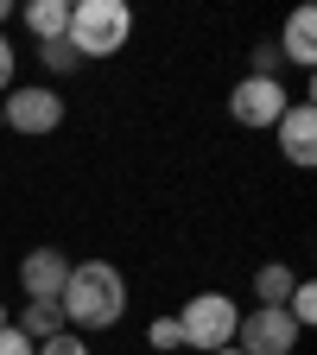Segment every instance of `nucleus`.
Masks as SVG:
<instances>
[{"label":"nucleus","mask_w":317,"mask_h":355,"mask_svg":"<svg viewBox=\"0 0 317 355\" xmlns=\"http://www.w3.org/2000/svg\"><path fill=\"white\" fill-rule=\"evenodd\" d=\"M58 311H64V330L76 336H96V330H114L127 318V279L114 260H70V279L58 292Z\"/></svg>","instance_id":"obj_1"},{"label":"nucleus","mask_w":317,"mask_h":355,"mask_svg":"<svg viewBox=\"0 0 317 355\" xmlns=\"http://www.w3.org/2000/svg\"><path fill=\"white\" fill-rule=\"evenodd\" d=\"M133 38V7L127 0H70V26L64 44L76 58H114Z\"/></svg>","instance_id":"obj_2"},{"label":"nucleus","mask_w":317,"mask_h":355,"mask_svg":"<svg viewBox=\"0 0 317 355\" xmlns=\"http://www.w3.org/2000/svg\"><path fill=\"white\" fill-rule=\"evenodd\" d=\"M235 324H241V304L229 292H197L191 304H178V343L197 349V355H216L235 343Z\"/></svg>","instance_id":"obj_3"},{"label":"nucleus","mask_w":317,"mask_h":355,"mask_svg":"<svg viewBox=\"0 0 317 355\" xmlns=\"http://www.w3.org/2000/svg\"><path fill=\"white\" fill-rule=\"evenodd\" d=\"M0 121L13 133H58L64 127V96L44 83H13L7 96H0Z\"/></svg>","instance_id":"obj_4"},{"label":"nucleus","mask_w":317,"mask_h":355,"mask_svg":"<svg viewBox=\"0 0 317 355\" xmlns=\"http://www.w3.org/2000/svg\"><path fill=\"white\" fill-rule=\"evenodd\" d=\"M235 349L241 355H292L298 349V324L286 318V304H254L235 324Z\"/></svg>","instance_id":"obj_5"},{"label":"nucleus","mask_w":317,"mask_h":355,"mask_svg":"<svg viewBox=\"0 0 317 355\" xmlns=\"http://www.w3.org/2000/svg\"><path fill=\"white\" fill-rule=\"evenodd\" d=\"M286 108H292V96H286L280 76H241V83L229 89V114H235V127H280Z\"/></svg>","instance_id":"obj_6"},{"label":"nucleus","mask_w":317,"mask_h":355,"mask_svg":"<svg viewBox=\"0 0 317 355\" xmlns=\"http://www.w3.org/2000/svg\"><path fill=\"white\" fill-rule=\"evenodd\" d=\"M64 279H70V254H64V248H32V254L19 260V286H26V304H58Z\"/></svg>","instance_id":"obj_7"},{"label":"nucleus","mask_w":317,"mask_h":355,"mask_svg":"<svg viewBox=\"0 0 317 355\" xmlns=\"http://www.w3.org/2000/svg\"><path fill=\"white\" fill-rule=\"evenodd\" d=\"M280 153H286L298 171L317 159V108H311V102H292V108L280 114Z\"/></svg>","instance_id":"obj_8"},{"label":"nucleus","mask_w":317,"mask_h":355,"mask_svg":"<svg viewBox=\"0 0 317 355\" xmlns=\"http://www.w3.org/2000/svg\"><path fill=\"white\" fill-rule=\"evenodd\" d=\"M273 44H280V58H286V64L311 70V64H317V13H311V7H292Z\"/></svg>","instance_id":"obj_9"},{"label":"nucleus","mask_w":317,"mask_h":355,"mask_svg":"<svg viewBox=\"0 0 317 355\" xmlns=\"http://www.w3.org/2000/svg\"><path fill=\"white\" fill-rule=\"evenodd\" d=\"M26 26H32L38 44L64 38V26H70V0H32V7H26Z\"/></svg>","instance_id":"obj_10"},{"label":"nucleus","mask_w":317,"mask_h":355,"mask_svg":"<svg viewBox=\"0 0 317 355\" xmlns=\"http://www.w3.org/2000/svg\"><path fill=\"white\" fill-rule=\"evenodd\" d=\"M13 330H19L26 343H51V336L64 330V311H58V304H26L19 318H13Z\"/></svg>","instance_id":"obj_11"},{"label":"nucleus","mask_w":317,"mask_h":355,"mask_svg":"<svg viewBox=\"0 0 317 355\" xmlns=\"http://www.w3.org/2000/svg\"><path fill=\"white\" fill-rule=\"evenodd\" d=\"M292 286H298V279H292V266H280V260L254 273V298H260V304H286V298H292Z\"/></svg>","instance_id":"obj_12"},{"label":"nucleus","mask_w":317,"mask_h":355,"mask_svg":"<svg viewBox=\"0 0 317 355\" xmlns=\"http://www.w3.org/2000/svg\"><path fill=\"white\" fill-rule=\"evenodd\" d=\"M286 318H292L298 330H311V324H317V286H311V279H298V286H292V298H286Z\"/></svg>","instance_id":"obj_13"},{"label":"nucleus","mask_w":317,"mask_h":355,"mask_svg":"<svg viewBox=\"0 0 317 355\" xmlns=\"http://www.w3.org/2000/svg\"><path fill=\"white\" fill-rule=\"evenodd\" d=\"M38 64H44V70H58V76H70V70H76L83 58L70 51V44H64V38H51V44H38Z\"/></svg>","instance_id":"obj_14"},{"label":"nucleus","mask_w":317,"mask_h":355,"mask_svg":"<svg viewBox=\"0 0 317 355\" xmlns=\"http://www.w3.org/2000/svg\"><path fill=\"white\" fill-rule=\"evenodd\" d=\"M146 343H153L159 355H171V349H185V343H178V318H153V330H146Z\"/></svg>","instance_id":"obj_15"},{"label":"nucleus","mask_w":317,"mask_h":355,"mask_svg":"<svg viewBox=\"0 0 317 355\" xmlns=\"http://www.w3.org/2000/svg\"><path fill=\"white\" fill-rule=\"evenodd\" d=\"M38 355H89V343H83L76 330H58L51 343H38Z\"/></svg>","instance_id":"obj_16"},{"label":"nucleus","mask_w":317,"mask_h":355,"mask_svg":"<svg viewBox=\"0 0 317 355\" xmlns=\"http://www.w3.org/2000/svg\"><path fill=\"white\" fill-rule=\"evenodd\" d=\"M280 64H286V58H280V44L266 38V44H254V70H248V76H280Z\"/></svg>","instance_id":"obj_17"},{"label":"nucleus","mask_w":317,"mask_h":355,"mask_svg":"<svg viewBox=\"0 0 317 355\" xmlns=\"http://www.w3.org/2000/svg\"><path fill=\"white\" fill-rule=\"evenodd\" d=\"M13 70H19V51L7 44V32H0V96H7V89H13Z\"/></svg>","instance_id":"obj_18"},{"label":"nucleus","mask_w":317,"mask_h":355,"mask_svg":"<svg viewBox=\"0 0 317 355\" xmlns=\"http://www.w3.org/2000/svg\"><path fill=\"white\" fill-rule=\"evenodd\" d=\"M0 355H38V343H26V336L7 324V330H0Z\"/></svg>","instance_id":"obj_19"},{"label":"nucleus","mask_w":317,"mask_h":355,"mask_svg":"<svg viewBox=\"0 0 317 355\" xmlns=\"http://www.w3.org/2000/svg\"><path fill=\"white\" fill-rule=\"evenodd\" d=\"M7 19H13V0H0V26H7Z\"/></svg>","instance_id":"obj_20"},{"label":"nucleus","mask_w":317,"mask_h":355,"mask_svg":"<svg viewBox=\"0 0 317 355\" xmlns=\"http://www.w3.org/2000/svg\"><path fill=\"white\" fill-rule=\"evenodd\" d=\"M7 324H13V311H7V304H0V330H7Z\"/></svg>","instance_id":"obj_21"},{"label":"nucleus","mask_w":317,"mask_h":355,"mask_svg":"<svg viewBox=\"0 0 317 355\" xmlns=\"http://www.w3.org/2000/svg\"><path fill=\"white\" fill-rule=\"evenodd\" d=\"M216 355H241V349H235V343H229V349H216Z\"/></svg>","instance_id":"obj_22"},{"label":"nucleus","mask_w":317,"mask_h":355,"mask_svg":"<svg viewBox=\"0 0 317 355\" xmlns=\"http://www.w3.org/2000/svg\"><path fill=\"white\" fill-rule=\"evenodd\" d=\"M0 127H7V121H0Z\"/></svg>","instance_id":"obj_23"}]
</instances>
